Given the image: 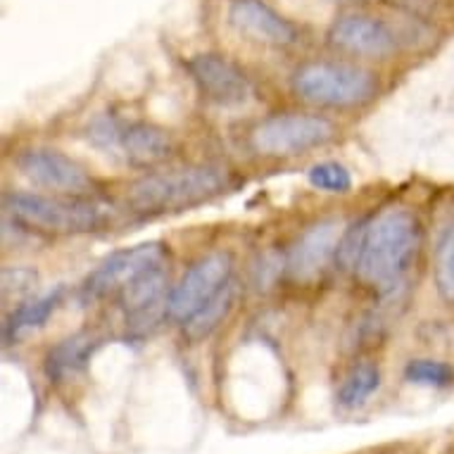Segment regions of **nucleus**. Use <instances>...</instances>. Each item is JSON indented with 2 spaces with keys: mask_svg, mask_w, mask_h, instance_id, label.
I'll list each match as a JSON object with an SVG mask.
<instances>
[{
  "mask_svg": "<svg viewBox=\"0 0 454 454\" xmlns=\"http://www.w3.org/2000/svg\"><path fill=\"white\" fill-rule=\"evenodd\" d=\"M393 5H397L404 12H410L411 17H424L435 8V0H390Z\"/></svg>",
  "mask_w": 454,
  "mask_h": 454,
  "instance_id": "nucleus-25",
  "label": "nucleus"
},
{
  "mask_svg": "<svg viewBox=\"0 0 454 454\" xmlns=\"http://www.w3.org/2000/svg\"><path fill=\"white\" fill-rule=\"evenodd\" d=\"M226 188L229 176L219 167L193 164L184 169L148 174L134 181L127 193V205L141 216L172 215L209 202Z\"/></svg>",
  "mask_w": 454,
  "mask_h": 454,
  "instance_id": "nucleus-2",
  "label": "nucleus"
},
{
  "mask_svg": "<svg viewBox=\"0 0 454 454\" xmlns=\"http://www.w3.org/2000/svg\"><path fill=\"white\" fill-rule=\"evenodd\" d=\"M338 136L328 117L288 112L262 120L250 134L253 148L264 157H295L309 150L324 148Z\"/></svg>",
  "mask_w": 454,
  "mask_h": 454,
  "instance_id": "nucleus-5",
  "label": "nucleus"
},
{
  "mask_svg": "<svg viewBox=\"0 0 454 454\" xmlns=\"http://www.w3.org/2000/svg\"><path fill=\"white\" fill-rule=\"evenodd\" d=\"M188 74L209 103L239 107L253 98V82L231 58L222 52H198L186 65Z\"/></svg>",
  "mask_w": 454,
  "mask_h": 454,
  "instance_id": "nucleus-10",
  "label": "nucleus"
},
{
  "mask_svg": "<svg viewBox=\"0 0 454 454\" xmlns=\"http://www.w3.org/2000/svg\"><path fill=\"white\" fill-rule=\"evenodd\" d=\"M293 90L319 107L350 110L379 96V76L350 62H307L293 74Z\"/></svg>",
  "mask_w": 454,
  "mask_h": 454,
  "instance_id": "nucleus-4",
  "label": "nucleus"
},
{
  "mask_svg": "<svg viewBox=\"0 0 454 454\" xmlns=\"http://www.w3.org/2000/svg\"><path fill=\"white\" fill-rule=\"evenodd\" d=\"M67 288L65 286H55L51 291H45L43 295H31L29 300H24L8 314V319L3 324V340L5 345L22 343L27 335L45 326V321L51 319L52 314L58 312L65 300Z\"/></svg>",
  "mask_w": 454,
  "mask_h": 454,
  "instance_id": "nucleus-15",
  "label": "nucleus"
},
{
  "mask_svg": "<svg viewBox=\"0 0 454 454\" xmlns=\"http://www.w3.org/2000/svg\"><path fill=\"white\" fill-rule=\"evenodd\" d=\"M169 262V247L160 243V240H148V243H138V246L121 247L110 257H105L98 264L86 281L82 283V298L86 302L100 300L110 293H117L127 281H131L136 274H141L148 267Z\"/></svg>",
  "mask_w": 454,
  "mask_h": 454,
  "instance_id": "nucleus-8",
  "label": "nucleus"
},
{
  "mask_svg": "<svg viewBox=\"0 0 454 454\" xmlns=\"http://www.w3.org/2000/svg\"><path fill=\"white\" fill-rule=\"evenodd\" d=\"M3 202L12 222L52 236L90 233L105 223L103 207L83 195L5 193Z\"/></svg>",
  "mask_w": 454,
  "mask_h": 454,
  "instance_id": "nucleus-3",
  "label": "nucleus"
},
{
  "mask_svg": "<svg viewBox=\"0 0 454 454\" xmlns=\"http://www.w3.org/2000/svg\"><path fill=\"white\" fill-rule=\"evenodd\" d=\"M121 134L124 129L117 127L107 114H100L89 124V141L100 150H121Z\"/></svg>",
  "mask_w": 454,
  "mask_h": 454,
  "instance_id": "nucleus-24",
  "label": "nucleus"
},
{
  "mask_svg": "<svg viewBox=\"0 0 454 454\" xmlns=\"http://www.w3.org/2000/svg\"><path fill=\"white\" fill-rule=\"evenodd\" d=\"M433 283L445 305H454V219L440 231L433 254Z\"/></svg>",
  "mask_w": 454,
  "mask_h": 454,
  "instance_id": "nucleus-19",
  "label": "nucleus"
},
{
  "mask_svg": "<svg viewBox=\"0 0 454 454\" xmlns=\"http://www.w3.org/2000/svg\"><path fill=\"white\" fill-rule=\"evenodd\" d=\"M380 380H383V376H380L379 364L362 362V364L352 366L350 372H348L343 383L338 386L335 400H338V404L343 410H359V407H364L372 400L373 393H379Z\"/></svg>",
  "mask_w": 454,
  "mask_h": 454,
  "instance_id": "nucleus-18",
  "label": "nucleus"
},
{
  "mask_svg": "<svg viewBox=\"0 0 454 454\" xmlns=\"http://www.w3.org/2000/svg\"><path fill=\"white\" fill-rule=\"evenodd\" d=\"M424 243V226L407 207H387L372 216L364 250L355 274L380 295H393L407 283Z\"/></svg>",
  "mask_w": 454,
  "mask_h": 454,
  "instance_id": "nucleus-1",
  "label": "nucleus"
},
{
  "mask_svg": "<svg viewBox=\"0 0 454 454\" xmlns=\"http://www.w3.org/2000/svg\"><path fill=\"white\" fill-rule=\"evenodd\" d=\"M331 3H357V0H331Z\"/></svg>",
  "mask_w": 454,
  "mask_h": 454,
  "instance_id": "nucleus-26",
  "label": "nucleus"
},
{
  "mask_svg": "<svg viewBox=\"0 0 454 454\" xmlns=\"http://www.w3.org/2000/svg\"><path fill=\"white\" fill-rule=\"evenodd\" d=\"M340 219H319L300 233L298 240L288 250L286 271L295 283H312L324 274V269L335 260L340 239H343Z\"/></svg>",
  "mask_w": 454,
  "mask_h": 454,
  "instance_id": "nucleus-11",
  "label": "nucleus"
},
{
  "mask_svg": "<svg viewBox=\"0 0 454 454\" xmlns=\"http://www.w3.org/2000/svg\"><path fill=\"white\" fill-rule=\"evenodd\" d=\"M229 24L240 36L274 48H291L300 41L298 27L283 17L267 0H231L229 3Z\"/></svg>",
  "mask_w": 454,
  "mask_h": 454,
  "instance_id": "nucleus-13",
  "label": "nucleus"
},
{
  "mask_svg": "<svg viewBox=\"0 0 454 454\" xmlns=\"http://www.w3.org/2000/svg\"><path fill=\"white\" fill-rule=\"evenodd\" d=\"M307 181L309 186L324 193L345 195L350 193L352 188V174L350 169L340 162L326 160V162H317L307 169Z\"/></svg>",
  "mask_w": 454,
  "mask_h": 454,
  "instance_id": "nucleus-21",
  "label": "nucleus"
},
{
  "mask_svg": "<svg viewBox=\"0 0 454 454\" xmlns=\"http://www.w3.org/2000/svg\"><path fill=\"white\" fill-rule=\"evenodd\" d=\"M15 167L22 176L52 193L86 195L93 191L89 169L60 150L24 148L17 153Z\"/></svg>",
  "mask_w": 454,
  "mask_h": 454,
  "instance_id": "nucleus-9",
  "label": "nucleus"
},
{
  "mask_svg": "<svg viewBox=\"0 0 454 454\" xmlns=\"http://www.w3.org/2000/svg\"><path fill=\"white\" fill-rule=\"evenodd\" d=\"M233 278V257L223 250L209 253L193 262L181 281L172 288L167 317L186 324L198 309L207 305L216 293Z\"/></svg>",
  "mask_w": 454,
  "mask_h": 454,
  "instance_id": "nucleus-6",
  "label": "nucleus"
},
{
  "mask_svg": "<svg viewBox=\"0 0 454 454\" xmlns=\"http://www.w3.org/2000/svg\"><path fill=\"white\" fill-rule=\"evenodd\" d=\"M38 276L34 269L27 267H5L3 269V300L10 302L15 300L20 305V300H29L34 288H36Z\"/></svg>",
  "mask_w": 454,
  "mask_h": 454,
  "instance_id": "nucleus-23",
  "label": "nucleus"
},
{
  "mask_svg": "<svg viewBox=\"0 0 454 454\" xmlns=\"http://www.w3.org/2000/svg\"><path fill=\"white\" fill-rule=\"evenodd\" d=\"M103 345V338L96 331H79L74 335H67L65 340L52 345L43 357V373L45 379L62 386L76 379L79 373L89 366L90 357Z\"/></svg>",
  "mask_w": 454,
  "mask_h": 454,
  "instance_id": "nucleus-14",
  "label": "nucleus"
},
{
  "mask_svg": "<svg viewBox=\"0 0 454 454\" xmlns=\"http://www.w3.org/2000/svg\"><path fill=\"white\" fill-rule=\"evenodd\" d=\"M403 376L407 383H411V386L435 387V390L454 386V366L450 364V362H442V359H410V362L404 364Z\"/></svg>",
  "mask_w": 454,
  "mask_h": 454,
  "instance_id": "nucleus-20",
  "label": "nucleus"
},
{
  "mask_svg": "<svg viewBox=\"0 0 454 454\" xmlns=\"http://www.w3.org/2000/svg\"><path fill=\"white\" fill-rule=\"evenodd\" d=\"M328 41L338 51L373 60L390 58L400 48V36L390 24L362 12L338 17L328 29Z\"/></svg>",
  "mask_w": 454,
  "mask_h": 454,
  "instance_id": "nucleus-12",
  "label": "nucleus"
},
{
  "mask_svg": "<svg viewBox=\"0 0 454 454\" xmlns=\"http://www.w3.org/2000/svg\"><path fill=\"white\" fill-rule=\"evenodd\" d=\"M236 300H239V283H236V278H231V281L223 286L222 291L216 293L215 298L209 300L207 305L198 309L184 324V335H186L188 340H202V338L215 333L216 328L229 319V314L236 307Z\"/></svg>",
  "mask_w": 454,
  "mask_h": 454,
  "instance_id": "nucleus-17",
  "label": "nucleus"
},
{
  "mask_svg": "<svg viewBox=\"0 0 454 454\" xmlns=\"http://www.w3.org/2000/svg\"><path fill=\"white\" fill-rule=\"evenodd\" d=\"M369 222H372V216L359 219L357 223H352L350 229H345L343 239H340V246H338V253H335V262H338L340 269H345V271H355V269H357L362 250H364Z\"/></svg>",
  "mask_w": 454,
  "mask_h": 454,
  "instance_id": "nucleus-22",
  "label": "nucleus"
},
{
  "mask_svg": "<svg viewBox=\"0 0 454 454\" xmlns=\"http://www.w3.org/2000/svg\"><path fill=\"white\" fill-rule=\"evenodd\" d=\"M121 153L136 167H155L172 157L174 138L167 129L157 124L136 121L121 134Z\"/></svg>",
  "mask_w": 454,
  "mask_h": 454,
  "instance_id": "nucleus-16",
  "label": "nucleus"
},
{
  "mask_svg": "<svg viewBox=\"0 0 454 454\" xmlns=\"http://www.w3.org/2000/svg\"><path fill=\"white\" fill-rule=\"evenodd\" d=\"M169 269L167 262L148 267L136 274L117 291V302L124 314V324L134 335L150 333L155 324L167 314L169 305Z\"/></svg>",
  "mask_w": 454,
  "mask_h": 454,
  "instance_id": "nucleus-7",
  "label": "nucleus"
}]
</instances>
